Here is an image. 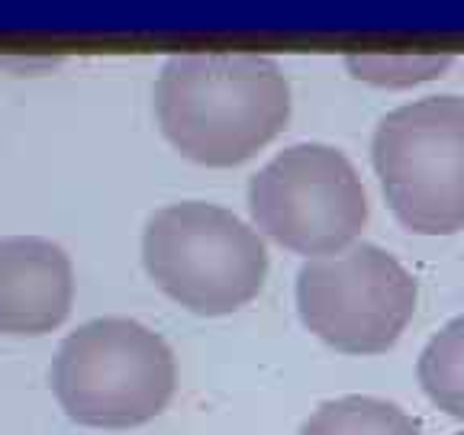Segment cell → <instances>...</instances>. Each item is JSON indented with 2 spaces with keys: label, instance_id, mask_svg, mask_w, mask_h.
<instances>
[{
  "label": "cell",
  "instance_id": "1",
  "mask_svg": "<svg viewBox=\"0 0 464 435\" xmlns=\"http://www.w3.org/2000/svg\"><path fill=\"white\" fill-rule=\"evenodd\" d=\"M161 136L207 168H232L275 142L290 120L281 65L252 52L171 55L155 81Z\"/></svg>",
  "mask_w": 464,
  "mask_h": 435
},
{
  "label": "cell",
  "instance_id": "2",
  "mask_svg": "<svg viewBox=\"0 0 464 435\" xmlns=\"http://www.w3.org/2000/svg\"><path fill=\"white\" fill-rule=\"evenodd\" d=\"M142 265L161 294L200 316H226L255 300L268 277V248L226 207L168 203L142 232Z\"/></svg>",
  "mask_w": 464,
  "mask_h": 435
},
{
  "label": "cell",
  "instance_id": "3",
  "mask_svg": "<svg viewBox=\"0 0 464 435\" xmlns=\"http://www.w3.org/2000/svg\"><path fill=\"white\" fill-rule=\"evenodd\" d=\"M178 384L174 352L155 329L101 316L65 335L52 362V393L81 426L130 429L155 420Z\"/></svg>",
  "mask_w": 464,
  "mask_h": 435
},
{
  "label": "cell",
  "instance_id": "4",
  "mask_svg": "<svg viewBox=\"0 0 464 435\" xmlns=\"http://www.w3.org/2000/svg\"><path fill=\"white\" fill-rule=\"evenodd\" d=\"M371 161L400 226L420 236L464 229V97H422L377 123Z\"/></svg>",
  "mask_w": 464,
  "mask_h": 435
},
{
  "label": "cell",
  "instance_id": "5",
  "mask_svg": "<svg viewBox=\"0 0 464 435\" xmlns=\"http://www.w3.org/2000/svg\"><path fill=\"white\" fill-rule=\"evenodd\" d=\"M248 213L258 232L297 255H335L368 226V194L345 152L297 142L248 181Z\"/></svg>",
  "mask_w": 464,
  "mask_h": 435
},
{
  "label": "cell",
  "instance_id": "6",
  "mask_svg": "<svg viewBox=\"0 0 464 435\" xmlns=\"http://www.w3.org/2000/svg\"><path fill=\"white\" fill-rule=\"evenodd\" d=\"M416 277L371 242L304 261L297 310L316 339L345 355H381L416 313Z\"/></svg>",
  "mask_w": 464,
  "mask_h": 435
},
{
  "label": "cell",
  "instance_id": "7",
  "mask_svg": "<svg viewBox=\"0 0 464 435\" xmlns=\"http://www.w3.org/2000/svg\"><path fill=\"white\" fill-rule=\"evenodd\" d=\"M72 300V258L58 242L43 236L0 239V333H52L68 319Z\"/></svg>",
  "mask_w": 464,
  "mask_h": 435
},
{
  "label": "cell",
  "instance_id": "8",
  "mask_svg": "<svg viewBox=\"0 0 464 435\" xmlns=\"http://www.w3.org/2000/svg\"><path fill=\"white\" fill-rule=\"evenodd\" d=\"M300 435H420V426L387 400L339 397L319 406Z\"/></svg>",
  "mask_w": 464,
  "mask_h": 435
},
{
  "label": "cell",
  "instance_id": "9",
  "mask_svg": "<svg viewBox=\"0 0 464 435\" xmlns=\"http://www.w3.org/2000/svg\"><path fill=\"white\" fill-rule=\"evenodd\" d=\"M426 397L455 420H464V313L449 319L422 348L416 364Z\"/></svg>",
  "mask_w": 464,
  "mask_h": 435
},
{
  "label": "cell",
  "instance_id": "10",
  "mask_svg": "<svg viewBox=\"0 0 464 435\" xmlns=\"http://www.w3.org/2000/svg\"><path fill=\"white\" fill-rule=\"evenodd\" d=\"M451 62H455L451 55H371V52L345 55V68L352 72V78L374 87H391V91L442 78Z\"/></svg>",
  "mask_w": 464,
  "mask_h": 435
},
{
  "label": "cell",
  "instance_id": "11",
  "mask_svg": "<svg viewBox=\"0 0 464 435\" xmlns=\"http://www.w3.org/2000/svg\"><path fill=\"white\" fill-rule=\"evenodd\" d=\"M458 435H464V432H458Z\"/></svg>",
  "mask_w": 464,
  "mask_h": 435
}]
</instances>
